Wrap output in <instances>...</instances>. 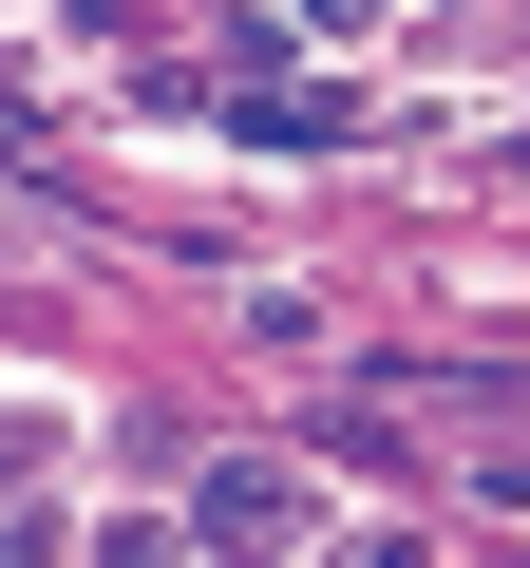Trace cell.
I'll use <instances>...</instances> for the list:
<instances>
[{
	"mask_svg": "<svg viewBox=\"0 0 530 568\" xmlns=\"http://www.w3.org/2000/svg\"><path fill=\"white\" fill-rule=\"evenodd\" d=\"M190 530H208V549H304V530H323V474H285V455H208V474H190Z\"/></svg>",
	"mask_w": 530,
	"mask_h": 568,
	"instance_id": "obj_1",
	"label": "cell"
},
{
	"mask_svg": "<svg viewBox=\"0 0 530 568\" xmlns=\"http://www.w3.org/2000/svg\"><path fill=\"white\" fill-rule=\"evenodd\" d=\"M323 20H379V0H323Z\"/></svg>",
	"mask_w": 530,
	"mask_h": 568,
	"instance_id": "obj_2",
	"label": "cell"
}]
</instances>
